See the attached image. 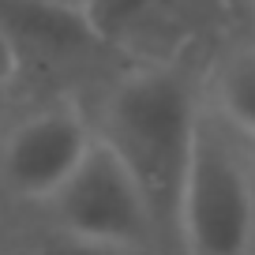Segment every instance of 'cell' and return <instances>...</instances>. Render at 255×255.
Instances as JSON below:
<instances>
[{
    "mask_svg": "<svg viewBox=\"0 0 255 255\" xmlns=\"http://www.w3.org/2000/svg\"><path fill=\"white\" fill-rule=\"evenodd\" d=\"M203 68L191 49L169 60H128L105 83L94 113L98 139L131 169L169 248L176 240L180 188L203 117Z\"/></svg>",
    "mask_w": 255,
    "mask_h": 255,
    "instance_id": "1",
    "label": "cell"
},
{
    "mask_svg": "<svg viewBox=\"0 0 255 255\" xmlns=\"http://www.w3.org/2000/svg\"><path fill=\"white\" fill-rule=\"evenodd\" d=\"M173 252L255 255V161L207 102L180 188Z\"/></svg>",
    "mask_w": 255,
    "mask_h": 255,
    "instance_id": "2",
    "label": "cell"
},
{
    "mask_svg": "<svg viewBox=\"0 0 255 255\" xmlns=\"http://www.w3.org/2000/svg\"><path fill=\"white\" fill-rule=\"evenodd\" d=\"M94 143V117L72 98L23 113L0 135V191L11 203L45 210L90 158Z\"/></svg>",
    "mask_w": 255,
    "mask_h": 255,
    "instance_id": "3",
    "label": "cell"
},
{
    "mask_svg": "<svg viewBox=\"0 0 255 255\" xmlns=\"http://www.w3.org/2000/svg\"><path fill=\"white\" fill-rule=\"evenodd\" d=\"M45 225L83 237L113 240L139 252H150L161 240L154 214L146 207V195L139 191L135 176L109 146L98 139L90 158L79 165V173L60 188L45 210Z\"/></svg>",
    "mask_w": 255,
    "mask_h": 255,
    "instance_id": "4",
    "label": "cell"
},
{
    "mask_svg": "<svg viewBox=\"0 0 255 255\" xmlns=\"http://www.w3.org/2000/svg\"><path fill=\"white\" fill-rule=\"evenodd\" d=\"M0 23L15 34L26 60H83L102 49L72 0H0Z\"/></svg>",
    "mask_w": 255,
    "mask_h": 255,
    "instance_id": "5",
    "label": "cell"
},
{
    "mask_svg": "<svg viewBox=\"0 0 255 255\" xmlns=\"http://www.w3.org/2000/svg\"><path fill=\"white\" fill-rule=\"evenodd\" d=\"M203 102L240 143H255V41L225 45L207 60Z\"/></svg>",
    "mask_w": 255,
    "mask_h": 255,
    "instance_id": "6",
    "label": "cell"
},
{
    "mask_svg": "<svg viewBox=\"0 0 255 255\" xmlns=\"http://www.w3.org/2000/svg\"><path fill=\"white\" fill-rule=\"evenodd\" d=\"M83 19L102 49L135 60V45L154 34H169L180 19V0H79Z\"/></svg>",
    "mask_w": 255,
    "mask_h": 255,
    "instance_id": "7",
    "label": "cell"
},
{
    "mask_svg": "<svg viewBox=\"0 0 255 255\" xmlns=\"http://www.w3.org/2000/svg\"><path fill=\"white\" fill-rule=\"evenodd\" d=\"M30 255H146L139 248L128 244H113V240H98V237H83V233H68V229H45L26 244Z\"/></svg>",
    "mask_w": 255,
    "mask_h": 255,
    "instance_id": "8",
    "label": "cell"
},
{
    "mask_svg": "<svg viewBox=\"0 0 255 255\" xmlns=\"http://www.w3.org/2000/svg\"><path fill=\"white\" fill-rule=\"evenodd\" d=\"M23 75H26V56L19 49L15 34L0 23V98H8L23 83Z\"/></svg>",
    "mask_w": 255,
    "mask_h": 255,
    "instance_id": "9",
    "label": "cell"
},
{
    "mask_svg": "<svg viewBox=\"0 0 255 255\" xmlns=\"http://www.w3.org/2000/svg\"><path fill=\"white\" fill-rule=\"evenodd\" d=\"M244 4H248V11H252V15H255V0H244Z\"/></svg>",
    "mask_w": 255,
    "mask_h": 255,
    "instance_id": "10",
    "label": "cell"
},
{
    "mask_svg": "<svg viewBox=\"0 0 255 255\" xmlns=\"http://www.w3.org/2000/svg\"><path fill=\"white\" fill-rule=\"evenodd\" d=\"M244 146H248V143H244ZM248 154H252V161H255V143H252V146H248Z\"/></svg>",
    "mask_w": 255,
    "mask_h": 255,
    "instance_id": "11",
    "label": "cell"
},
{
    "mask_svg": "<svg viewBox=\"0 0 255 255\" xmlns=\"http://www.w3.org/2000/svg\"><path fill=\"white\" fill-rule=\"evenodd\" d=\"M11 255H30V252H26V248H23V252H11Z\"/></svg>",
    "mask_w": 255,
    "mask_h": 255,
    "instance_id": "12",
    "label": "cell"
},
{
    "mask_svg": "<svg viewBox=\"0 0 255 255\" xmlns=\"http://www.w3.org/2000/svg\"><path fill=\"white\" fill-rule=\"evenodd\" d=\"M0 105H4V98H0Z\"/></svg>",
    "mask_w": 255,
    "mask_h": 255,
    "instance_id": "13",
    "label": "cell"
},
{
    "mask_svg": "<svg viewBox=\"0 0 255 255\" xmlns=\"http://www.w3.org/2000/svg\"><path fill=\"white\" fill-rule=\"evenodd\" d=\"M72 4H79V0H72Z\"/></svg>",
    "mask_w": 255,
    "mask_h": 255,
    "instance_id": "14",
    "label": "cell"
}]
</instances>
